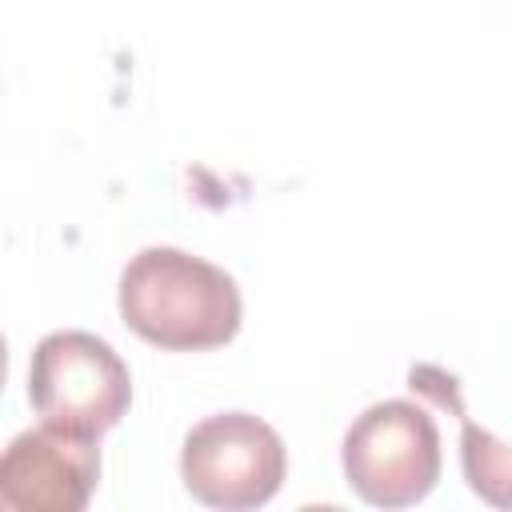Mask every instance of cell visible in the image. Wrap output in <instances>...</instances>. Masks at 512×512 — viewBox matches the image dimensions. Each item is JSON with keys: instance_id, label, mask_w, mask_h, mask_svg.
<instances>
[{"instance_id": "cell-3", "label": "cell", "mask_w": 512, "mask_h": 512, "mask_svg": "<svg viewBox=\"0 0 512 512\" xmlns=\"http://www.w3.org/2000/svg\"><path fill=\"white\" fill-rule=\"evenodd\" d=\"M344 476L372 508H408L440 480V428L412 400H380L344 432Z\"/></svg>"}, {"instance_id": "cell-5", "label": "cell", "mask_w": 512, "mask_h": 512, "mask_svg": "<svg viewBox=\"0 0 512 512\" xmlns=\"http://www.w3.org/2000/svg\"><path fill=\"white\" fill-rule=\"evenodd\" d=\"M96 480V440L56 424L28 428L0 448V512H80Z\"/></svg>"}, {"instance_id": "cell-7", "label": "cell", "mask_w": 512, "mask_h": 512, "mask_svg": "<svg viewBox=\"0 0 512 512\" xmlns=\"http://www.w3.org/2000/svg\"><path fill=\"white\" fill-rule=\"evenodd\" d=\"M4 376H8V344L0 336V388H4Z\"/></svg>"}, {"instance_id": "cell-2", "label": "cell", "mask_w": 512, "mask_h": 512, "mask_svg": "<svg viewBox=\"0 0 512 512\" xmlns=\"http://www.w3.org/2000/svg\"><path fill=\"white\" fill-rule=\"evenodd\" d=\"M28 400L44 424L100 440L132 404V376L120 352L92 332H48L28 368Z\"/></svg>"}, {"instance_id": "cell-6", "label": "cell", "mask_w": 512, "mask_h": 512, "mask_svg": "<svg viewBox=\"0 0 512 512\" xmlns=\"http://www.w3.org/2000/svg\"><path fill=\"white\" fill-rule=\"evenodd\" d=\"M408 388H412V392L432 396L436 404H444V408H452V412L460 416V424H464V472H468V484H472L476 492H484L488 500L504 504V484H500V480L484 468V460H480V452H484L492 464H508L504 444H500V440H492L488 432H480V428L464 416V404H460V392H456V376H448L444 368L420 364V368H412V372H408Z\"/></svg>"}, {"instance_id": "cell-4", "label": "cell", "mask_w": 512, "mask_h": 512, "mask_svg": "<svg viewBox=\"0 0 512 512\" xmlns=\"http://www.w3.org/2000/svg\"><path fill=\"white\" fill-rule=\"evenodd\" d=\"M288 472L284 440L252 412H216L188 428L180 448L184 488L224 512H248L268 504Z\"/></svg>"}, {"instance_id": "cell-1", "label": "cell", "mask_w": 512, "mask_h": 512, "mask_svg": "<svg viewBox=\"0 0 512 512\" xmlns=\"http://www.w3.org/2000/svg\"><path fill=\"white\" fill-rule=\"evenodd\" d=\"M120 316L156 348L204 352L236 336L240 288L224 268L184 248L152 244L120 272Z\"/></svg>"}]
</instances>
